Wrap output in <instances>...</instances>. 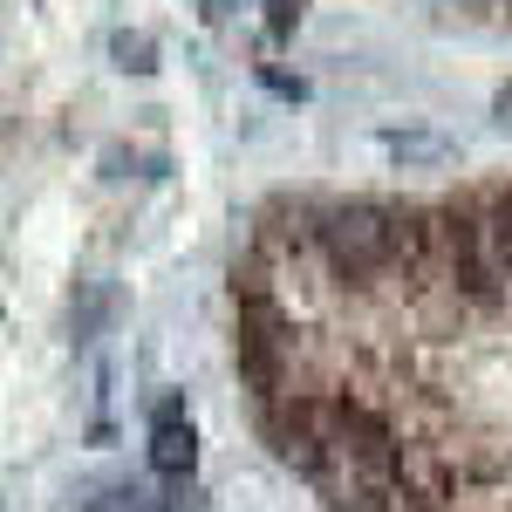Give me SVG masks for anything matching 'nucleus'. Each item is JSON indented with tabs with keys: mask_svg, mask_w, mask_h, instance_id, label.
<instances>
[{
	"mask_svg": "<svg viewBox=\"0 0 512 512\" xmlns=\"http://www.w3.org/2000/svg\"><path fill=\"white\" fill-rule=\"evenodd\" d=\"M205 7H212V14H233V7H239V0H205Z\"/></svg>",
	"mask_w": 512,
	"mask_h": 512,
	"instance_id": "0eeeda50",
	"label": "nucleus"
},
{
	"mask_svg": "<svg viewBox=\"0 0 512 512\" xmlns=\"http://www.w3.org/2000/svg\"><path fill=\"white\" fill-rule=\"evenodd\" d=\"M492 110H499V123H506V130H512V82H506V89H499V103H492Z\"/></svg>",
	"mask_w": 512,
	"mask_h": 512,
	"instance_id": "423d86ee",
	"label": "nucleus"
},
{
	"mask_svg": "<svg viewBox=\"0 0 512 512\" xmlns=\"http://www.w3.org/2000/svg\"><path fill=\"white\" fill-rule=\"evenodd\" d=\"M233 362L335 512H512V178L267 205Z\"/></svg>",
	"mask_w": 512,
	"mask_h": 512,
	"instance_id": "f257e3e1",
	"label": "nucleus"
},
{
	"mask_svg": "<svg viewBox=\"0 0 512 512\" xmlns=\"http://www.w3.org/2000/svg\"><path fill=\"white\" fill-rule=\"evenodd\" d=\"M103 315H110V287H89V294H82V308H76V335H96Z\"/></svg>",
	"mask_w": 512,
	"mask_h": 512,
	"instance_id": "7ed1b4c3",
	"label": "nucleus"
},
{
	"mask_svg": "<svg viewBox=\"0 0 512 512\" xmlns=\"http://www.w3.org/2000/svg\"><path fill=\"white\" fill-rule=\"evenodd\" d=\"M117 55H123V69H151V41L144 35H117Z\"/></svg>",
	"mask_w": 512,
	"mask_h": 512,
	"instance_id": "20e7f679",
	"label": "nucleus"
},
{
	"mask_svg": "<svg viewBox=\"0 0 512 512\" xmlns=\"http://www.w3.org/2000/svg\"><path fill=\"white\" fill-rule=\"evenodd\" d=\"M301 7H308V0H267V21H274V35H287V28L301 21Z\"/></svg>",
	"mask_w": 512,
	"mask_h": 512,
	"instance_id": "39448f33",
	"label": "nucleus"
},
{
	"mask_svg": "<svg viewBox=\"0 0 512 512\" xmlns=\"http://www.w3.org/2000/svg\"><path fill=\"white\" fill-rule=\"evenodd\" d=\"M151 465L164 478H185L198 465V437H192V417H185V396H158V410H151Z\"/></svg>",
	"mask_w": 512,
	"mask_h": 512,
	"instance_id": "f03ea898",
	"label": "nucleus"
}]
</instances>
